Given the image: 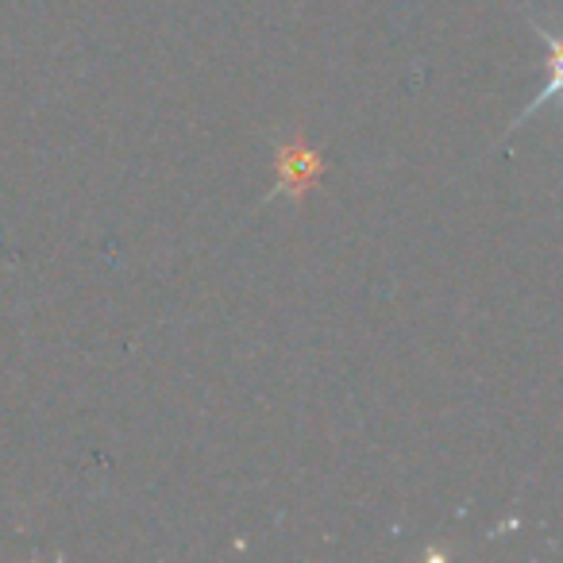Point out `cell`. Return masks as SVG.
<instances>
[{"instance_id": "obj_1", "label": "cell", "mask_w": 563, "mask_h": 563, "mask_svg": "<svg viewBox=\"0 0 563 563\" xmlns=\"http://www.w3.org/2000/svg\"><path fill=\"white\" fill-rule=\"evenodd\" d=\"M529 24L537 27L540 40H544V43H548V51H552V55H548V86L537 93V101L525 104L521 117L514 120V128H521L525 120L537 117V112H540V109H548V104H560V109H563V32H560V35H552L544 24H540V20H529Z\"/></svg>"}, {"instance_id": "obj_2", "label": "cell", "mask_w": 563, "mask_h": 563, "mask_svg": "<svg viewBox=\"0 0 563 563\" xmlns=\"http://www.w3.org/2000/svg\"><path fill=\"white\" fill-rule=\"evenodd\" d=\"M278 163H282V170H286V186L282 189L290 197H301L298 189L317 178V155H309L306 147H282Z\"/></svg>"}]
</instances>
